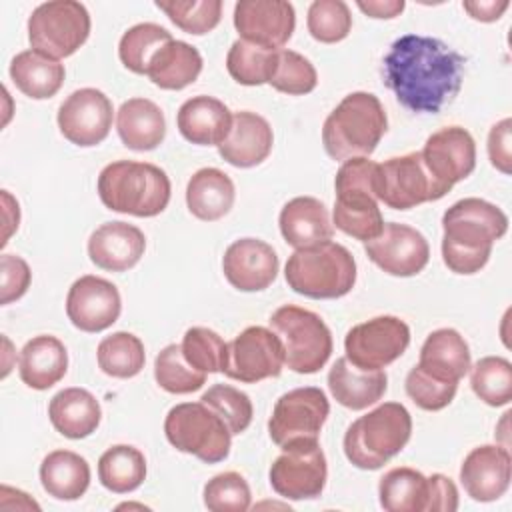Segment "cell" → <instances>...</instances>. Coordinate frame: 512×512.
Here are the masks:
<instances>
[{
  "instance_id": "obj_1",
  "label": "cell",
  "mask_w": 512,
  "mask_h": 512,
  "mask_svg": "<svg viewBox=\"0 0 512 512\" xmlns=\"http://www.w3.org/2000/svg\"><path fill=\"white\" fill-rule=\"evenodd\" d=\"M382 64L388 90L416 114H438L458 96L464 80V58L446 42L422 34L396 38Z\"/></svg>"
},
{
  "instance_id": "obj_2",
  "label": "cell",
  "mask_w": 512,
  "mask_h": 512,
  "mask_svg": "<svg viewBox=\"0 0 512 512\" xmlns=\"http://www.w3.org/2000/svg\"><path fill=\"white\" fill-rule=\"evenodd\" d=\"M442 260L454 274L480 272L496 240L508 230V216L492 202L464 198L442 216Z\"/></svg>"
},
{
  "instance_id": "obj_3",
  "label": "cell",
  "mask_w": 512,
  "mask_h": 512,
  "mask_svg": "<svg viewBox=\"0 0 512 512\" xmlns=\"http://www.w3.org/2000/svg\"><path fill=\"white\" fill-rule=\"evenodd\" d=\"M170 178L150 162L116 160L98 176V196L108 210L152 218L170 202Z\"/></svg>"
},
{
  "instance_id": "obj_4",
  "label": "cell",
  "mask_w": 512,
  "mask_h": 512,
  "mask_svg": "<svg viewBox=\"0 0 512 512\" xmlns=\"http://www.w3.org/2000/svg\"><path fill=\"white\" fill-rule=\"evenodd\" d=\"M386 128L388 118L380 100L370 92H352L324 120L322 144L332 160L368 158Z\"/></svg>"
},
{
  "instance_id": "obj_5",
  "label": "cell",
  "mask_w": 512,
  "mask_h": 512,
  "mask_svg": "<svg viewBox=\"0 0 512 512\" xmlns=\"http://www.w3.org/2000/svg\"><path fill=\"white\" fill-rule=\"evenodd\" d=\"M284 276L288 286L306 298H342L356 284V260L342 244L326 240L294 250Z\"/></svg>"
},
{
  "instance_id": "obj_6",
  "label": "cell",
  "mask_w": 512,
  "mask_h": 512,
  "mask_svg": "<svg viewBox=\"0 0 512 512\" xmlns=\"http://www.w3.org/2000/svg\"><path fill=\"white\" fill-rule=\"evenodd\" d=\"M410 434V412L400 402H384L348 426L344 454L360 470H378L408 444Z\"/></svg>"
},
{
  "instance_id": "obj_7",
  "label": "cell",
  "mask_w": 512,
  "mask_h": 512,
  "mask_svg": "<svg viewBox=\"0 0 512 512\" xmlns=\"http://www.w3.org/2000/svg\"><path fill=\"white\" fill-rule=\"evenodd\" d=\"M376 162L368 158H348L336 172V202L332 224L362 242L376 238L384 228V218L374 194Z\"/></svg>"
},
{
  "instance_id": "obj_8",
  "label": "cell",
  "mask_w": 512,
  "mask_h": 512,
  "mask_svg": "<svg viewBox=\"0 0 512 512\" xmlns=\"http://www.w3.org/2000/svg\"><path fill=\"white\" fill-rule=\"evenodd\" d=\"M270 328L282 342L284 364L298 374L318 372L332 354V334L324 320L306 308L286 304L270 316Z\"/></svg>"
},
{
  "instance_id": "obj_9",
  "label": "cell",
  "mask_w": 512,
  "mask_h": 512,
  "mask_svg": "<svg viewBox=\"0 0 512 512\" xmlns=\"http://www.w3.org/2000/svg\"><path fill=\"white\" fill-rule=\"evenodd\" d=\"M168 442L206 464L228 458L232 434L224 420L204 402H182L170 408L164 420Z\"/></svg>"
},
{
  "instance_id": "obj_10",
  "label": "cell",
  "mask_w": 512,
  "mask_h": 512,
  "mask_svg": "<svg viewBox=\"0 0 512 512\" xmlns=\"http://www.w3.org/2000/svg\"><path fill=\"white\" fill-rule=\"evenodd\" d=\"M90 34V14L76 0H50L28 18L30 46L50 58L72 56Z\"/></svg>"
},
{
  "instance_id": "obj_11",
  "label": "cell",
  "mask_w": 512,
  "mask_h": 512,
  "mask_svg": "<svg viewBox=\"0 0 512 512\" xmlns=\"http://www.w3.org/2000/svg\"><path fill=\"white\" fill-rule=\"evenodd\" d=\"M376 200L392 210H410L418 204L440 200L446 192L432 178L420 152H410L384 160L374 174Z\"/></svg>"
},
{
  "instance_id": "obj_12",
  "label": "cell",
  "mask_w": 512,
  "mask_h": 512,
  "mask_svg": "<svg viewBox=\"0 0 512 512\" xmlns=\"http://www.w3.org/2000/svg\"><path fill=\"white\" fill-rule=\"evenodd\" d=\"M330 414L326 394L316 386L294 388L282 394L268 420V432L276 446L316 442Z\"/></svg>"
},
{
  "instance_id": "obj_13",
  "label": "cell",
  "mask_w": 512,
  "mask_h": 512,
  "mask_svg": "<svg viewBox=\"0 0 512 512\" xmlns=\"http://www.w3.org/2000/svg\"><path fill=\"white\" fill-rule=\"evenodd\" d=\"M268 478L272 490L286 500L318 498L328 478L326 456L318 440L284 446L272 462Z\"/></svg>"
},
{
  "instance_id": "obj_14",
  "label": "cell",
  "mask_w": 512,
  "mask_h": 512,
  "mask_svg": "<svg viewBox=\"0 0 512 512\" xmlns=\"http://www.w3.org/2000/svg\"><path fill=\"white\" fill-rule=\"evenodd\" d=\"M410 344V328L398 316H376L348 330L346 358L362 370H382L400 358Z\"/></svg>"
},
{
  "instance_id": "obj_15",
  "label": "cell",
  "mask_w": 512,
  "mask_h": 512,
  "mask_svg": "<svg viewBox=\"0 0 512 512\" xmlns=\"http://www.w3.org/2000/svg\"><path fill=\"white\" fill-rule=\"evenodd\" d=\"M284 366V348L274 330L248 326L226 344V362L222 374L232 380L254 384L280 376Z\"/></svg>"
},
{
  "instance_id": "obj_16",
  "label": "cell",
  "mask_w": 512,
  "mask_h": 512,
  "mask_svg": "<svg viewBox=\"0 0 512 512\" xmlns=\"http://www.w3.org/2000/svg\"><path fill=\"white\" fill-rule=\"evenodd\" d=\"M112 112V102L102 90L80 88L60 104L58 128L68 142L90 148L106 140Z\"/></svg>"
},
{
  "instance_id": "obj_17",
  "label": "cell",
  "mask_w": 512,
  "mask_h": 512,
  "mask_svg": "<svg viewBox=\"0 0 512 512\" xmlns=\"http://www.w3.org/2000/svg\"><path fill=\"white\" fill-rule=\"evenodd\" d=\"M368 258L390 276H414L422 272L430 260L426 238L408 224L388 222L382 232L364 242Z\"/></svg>"
},
{
  "instance_id": "obj_18",
  "label": "cell",
  "mask_w": 512,
  "mask_h": 512,
  "mask_svg": "<svg viewBox=\"0 0 512 512\" xmlns=\"http://www.w3.org/2000/svg\"><path fill=\"white\" fill-rule=\"evenodd\" d=\"M420 156L432 178L446 194L456 182L468 178L476 168L474 138L460 126H446L428 136Z\"/></svg>"
},
{
  "instance_id": "obj_19",
  "label": "cell",
  "mask_w": 512,
  "mask_h": 512,
  "mask_svg": "<svg viewBox=\"0 0 512 512\" xmlns=\"http://www.w3.org/2000/svg\"><path fill=\"white\" fill-rule=\"evenodd\" d=\"M240 40L266 50H280L296 26L294 6L286 0H240L234 6Z\"/></svg>"
},
{
  "instance_id": "obj_20",
  "label": "cell",
  "mask_w": 512,
  "mask_h": 512,
  "mask_svg": "<svg viewBox=\"0 0 512 512\" xmlns=\"http://www.w3.org/2000/svg\"><path fill=\"white\" fill-rule=\"evenodd\" d=\"M122 310L118 288L100 276H80L68 290V320L82 332H102L110 328Z\"/></svg>"
},
{
  "instance_id": "obj_21",
  "label": "cell",
  "mask_w": 512,
  "mask_h": 512,
  "mask_svg": "<svg viewBox=\"0 0 512 512\" xmlns=\"http://www.w3.org/2000/svg\"><path fill=\"white\" fill-rule=\"evenodd\" d=\"M512 478V458L506 446L484 444L468 452L460 466V482L476 502H494L506 494Z\"/></svg>"
},
{
  "instance_id": "obj_22",
  "label": "cell",
  "mask_w": 512,
  "mask_h": 512,
  "mask_svg": "<svg viewBox=\"0 0 512 512\" xmlns=\"http://www.w3.org/2000/svg\"><path fill=\"white\" fill-rule=\"evenodd\" d=\"M222 270L236 290L260 292L276 280L278 256L264 240L240 238L226 248Z\"/></svg>"
},
{
  "instance_id": "obj_23",
  "label": "cell",
  "mask_w": 512,
  "mask_h": 512,
  "mask_svg": "<svg viewBox=\"0 0 512 512\" xmlns=\"http://www.w3.org/2000/svg\"><path fill=\"white\" fill-rule=\"evenodd\" d=\"M144 250V232L122 220L98 226L88 238V256L92 264L108 272H124L136 266L144 256Z\"/></svg>"
},
{
  "instance_id": "obj_24",
  "label": "cell",
  "mask_w": 512,
  "mask_h": 512,
  "mask_svg": "<svg viewBox=\"0 0 512 512\" xmlns=\"http://www.w3.org/2000/svg\"><path fill=\"white\" fill-rule=\"evenodd\" d=\"M274 134L266 118L256 112H236L232 126L224 142L218 146V154L236 168H252L262 164L272 152Z\"/></svg>"
},
{
  "instance_id": "obj_25",
  "label": "cell",
  "mask_w": 512,
  "mask_h": 512,
  "mask_svg": "<svg viewBox=\"0 0 512 512\" xmlns=\"http://www.w3.org/2000/svg\"><path fill=\"white\" fill-rule=\"evenodd\" d=\"M180 134L198 146H220L230 132L232 114L224 102L212 96L188 98L176 116Z\"/></svg>"
},
{
  "instance_id": "obj_26",
  "label": "cell",
  "mask_w": 512,
  "mask_h": 512,
  "mask_svg": "<svg viewBox=\"0 0 512 512\" xmlns=\"http://www.w3.org/2000/svg\"><path fill=\"white\" fill-rule=\"evenodd\" d=\"M388 386L384 370H362L346 356L338 358L328 372V388L338 404L350 410H364L376 404Z\"/></svg>"
},
{
  "instance_id": "obj_27",
  "label": "cell",
  "mask_w": 512,
  "mask_h": 512,
  "mask_svg": "<svg viewBox=\"0 0 512 512\" xmlns=\"http://www.w3.org/2000/svg\"><path fill=\"white\" fill-rule=\"evenodd\" d=\"M280 232L292 248H306L326 242L334 234L326 206L312 196H296L280 210Z\"/></svg>"
},
{
  "instance_id": "obj_28",
  "label": "cell",
  "mask_w": 512,
  "mask_h": 512,
  "mask_svg": "<svg viewBox=\"0 0 512 512\" xmlns=\"http://www.w3.org/2000/svg\"><path fill=\"white\" fill-rule=\"evenodd\" d=\"M68 370L66 346L48 334L34 336L24 344L18 358L22 382L32 390H48L58 384Z\"/></svg>"
},
{
  "instance_id": "obj_29",
  "label": "cell",
  "mask_w": 512,
  "mask_h": 512,
  "mask_svg": "<svg viewBox=\"0 0 512 512\" xmlns=\"http://www.w3.org/2000/svg\"><path fill=\"white\" fill-rule=\"evenodd\" d=\"M116 130L126 148L154 150L166 136L164 112L148 98H130L116 112Z\"/></svg>"
},
{
  "instance_id": "obj_30",
  "label": "cell",
  "mask_w": 512,
  "mask_h": 512,
  "mask_svg": "<svg viewBox=\"0 0 512 512\" xmlns=\"http://www.w3.org/2000/svg\"><path fill=\"white\" fill-rule=\"evenodd\" d=\"M48 416L56 432L64 438L80 440L98 428L102 410L92 392L84 388H64L52 396Z\"/></svg>"
},
{
  "instance_id": "obj_31",
  "label": "cell",
  "mask_w": 512,
  "mask_h": 512,
  "mask_svg": "<svg viewBox=\"0 0 512 512\" xmlns=\"http://www.w3.org/2000/svg\"><path fill=\"white\" fill-rule=\"evenodd\" d=\"M236 198L234 182L218 168H200L186 186V204L192 216L204 222L224 218Z\"/></svg>"
},
{
  "instance_id": "obj_32",
  "label": "cell",
  "mask_w": 512,
  "mask_h": 512,
  "mask_svg": "<svg viewBox=\"0 0 512 512\" xmlns=\"http://www.w3.org/2000/svg\"><path fill=\"white\" fill-rule=\"evenodd\" d=\"M64 64L34 48L18 52L10 62V78L16 88L34 100L52 98L64 84Z\"/></svg>"
},
{
  "instance_id": "obj_33",
  "label": "cell",
  "mask_w": 512,
  "mask_h": 512,
  "mask_svg": "<svg viewBox=\"0 0 512 512\" xmlns=\"http://www.w3.org/2000/svg\"><path fill=\"white\" fill-rule=\"evenodd\" d=\"M418 366L442 380L460 382L470 370V348L454 328H438L424 340Z\"/></svg>"
},
{
  "instance_id": "obj_34",
  "label": "cell",
  "mask_w": 512,
  "mask_h": 512,
  "mask_svg": "<svg viewBox=\"0 0 512 512\" xmlns=\"http://www.w3.org/2000/svg\"><path fill=\"white\" fill-rule=\"evenodd\" d=\"M202 72L200 52L182 40L166 42L148 64L146 76L162 90H182Z\"/></svg>"
},
{
  "instance_id": "obj_35",
  "label": "cell",
  "mask_w": 512,
  "mask_h": 512,
  "mask_svg": "<svg viewBox=\"0 0 512 512\" xmlns=\"http://www.w3.org/2000/svg\"><path fill=\"white\" fill-rule=\"evenodd\" d=\"M40 482L56 500H78L90 486V466L72 450H54L40 464Z\"/></svg>"
},
{
  "instance_id": "obj_36",
  "label": "cell",
  "mask_w": 512,
  "mask_h": 512,
  "mask_svg": "<svg viewBox=\"0 0 512 512\" xmlns=\"http://www.w3.org/2000/svg\"><path fill=\"white\" fill-rule=\"evenodd\" d=\"M378 496L388 512H426L428 478L408 466L392 468L380 478Z\"/></svg>"
},
{
  "instance_id": "obj_37",
  "label": "cell",
  "mask_w": 512,
  "mask_h": 512,
  "mask_svg": "<svg viewBox=\"0 0 512 512\" xmlns=\"http://www.w3.org/2000/svg\"><path fill=\"white\" fill-rule=\"evenodd\" d=\"M98 478L106 490L114 494H128L144 482L146 458L130 444H116L100 456Z\"/></svg>"
},
{
  "instance_id": "obj_38",
  "label": "cell",
  "mask_w": 512,
  "mask_h": 512,
  "mask_svg": "<svg viewBox=\"0 0 512 512\" xmlns=\"http://www.w3.org/2000/svg\"><path fill=\"white\" fill-rule=\"evenodd\" d=\"M98 366L112 378H132L146 362L144 344L132 332H114L100 340L96 350Z\"/></svg>"
},
{
  "instance_id": "obj_39",
  "label": "cell",
  "mask_w": 512,
  "mask_h": 512,
  "mask_svg": "<svg viewBox=\"0 0 512 512\" xmlns=\"http://www.w3.org/2000/svg\"><path fill=\"white\" fill-rule=\"evenodd\" d=\"M172 40V34L154 22H142L128 28L118 44L120 62L134 74H146L156 50Z\"/></svg>"
},
{
  "instance_id": "obj_40",
  "label": "cell",
  "mask_w": 512,
  "mask_h": 512,
  "mask_svg": "<svg viewBox=\"0 0 512 512\" xmlns=\"http://www.w3.org/2000/svg\"><path fill=\"white\" fill-rule=\"evenodd\" d=\"M470 386L488 406H506L512 400V364L502 356L480 358L470 366Z\"/></svg>"
},
{
  "instance_id": "obj_41",
  "label": "cell",
  "mask_w": 512,
  "mask_h": 512,
  "mask_svg": "<svg viewBox=\"0 0 512 512\" xmlns=\"http://www.w3.org/2000/svg\"><path fill=\"white\" fill-rule=\"evenodd\" d=\"M154 378L170 394H190L206 382V374L196 370L182 354L180 344L164 346L154 360Z\"/></svg>"
},
{
  "instance_id": "obj_42",
  "label": "cell",
  "mask_w": 512,
  "mask_h": 512,
  "mask_svg": "<svg viewBox=\"0 0 512 512\" xmlns=\"http://www.w3.org/2000/svg\"><path fill=\"white\" fill-rule=\"evenodd\" d=\"M276 50H266L246 40H236L226 56L228 74L244 86L268 84L274 70Z\"/></svg>"
},
{
  "instance_id": "obj_43",
  "label": "cell",
  "mask_w": 512,
  "mask_h": 512,
  "mask_svg": "<svg viewBox=\"0 0 512 512\" xmlns=\"http://www.w3.org/2000/svg\"><path fill=\"white\" fill-rule=\"evenodd\" d=\"M156 8H160L182 32L194 36L208 34L222 18L220 0H156Z\"/></svg>"
},
{
  "instance_id": "obj_44",
  "label": "cell",
  "mask_w": 512,
  "mask_h": 512,
  "mask_svg": "<svg viewBox=\"0 0 512 512\" xmlns=\"http://www.w3.org/2000/svg\"><path fill=\"white\" fill-rule=\"evenodd\" d=\"M268 84L278 92L302 96L316 88L318 74H316L314 64L308 58H304L302 54H298L294 50L280 48V50H276L274 70H272Z\"/></svg>"
},
{
  "instance_id": "obj_45",
  "label": "cell",
  "mask_w": 512,
  "mask_h": 512,
  "mask_svg": "<svg viewBox=\"0 0 512 512\" xmlns=\"http://www.w3.org/2000/svg\"><path fill=\"white\" fill-rule=\"evenodd\" d=\"M306 26L314 40L334 44L350 34L352 14L342 0H314L308 8Z\"/></svg>"
},
{
  "instance_id": "obj_46",
  "label": "cell",
  "mask_w": 512,
  "mask_h": 512,
  "mask_svg": "<svg viewBox=\"0 0 512 512\" xmlns=\"http://www.w3.org/2000/svg\"><path fill=\"white\" fill-rule=\"evenodd\" d=\"M200 402H204L208 408H212L228 426L230 434L244 432L252 422V400L246 392L230 386V384H214L210 386Z\"/></svg>"
},
{
  "instance_id": "obj_47",
  "label": "cell",
  "mask_w": 512,
  "mask_h": 512,
  "mask_svg": "<svg viewBox=\"0 0 512 512\" xmlns=\"http://www.w3.org/2000/svg\"><path fill=\"white\" fill-rule=\"evenodd\" d=\"M180 348L184 358L196 370L204 374L222 372L226 362V342L214 330L202 328V326L188 328Z\"/></svg>"
},
{
  "instance_id": "obj_48",
  "label": "cell",
  "mask_w": 512,
  "mask_h": 512,
  "mask_svg": "<svg viewBox=\"0 0 512 512\" xmlns=\"http://www.w3.org/2000/svg\"><path fill=\"white\" fill-rule=\"evenodd\" d=\"M204 506L212 512H246L252 502L250 486L238 472H222L204 486Z\"/></svg>"
},
{
  "instance_id": "obj_49",
  "label": "cell",
  "mask_w": 512,
  "mask_h": 512,
  "mask_svg": "<svg viewBox=\"0 0 512 512\" xmlns=\"http://www.w3.org/2000/svg\"><path fill=\"white\" fill-rule=\"evenodd\" d=\"M404 386H406V394L410 396V400L418 408L428 410V412L446 408L454 400L456 390H458V382L442 380L418 364L408 372Z\"/></svg>"
},
{
  "instance_id": "obj_50",
  "label": "cell",
  "mask_w": 512,
  "mask_h": 512,
  "mask_svg": "<svg viewBox=\"0 0 512 512\" xmlns=\"http://www.w3.org/2000/svg\"><path fill=\"white\" fill-rule=\"evenodd\" d=\"M0 276H2L0 304H4V306L22 298L32 280V272H30L26 260L16 254L0 256Z\"/></svg>"
},
{
  "instance_id": "obj_51",
  "label": "cell",
  "mask_w": 512,
  "mask_h": 512,
  "mask_svg": "<svg viewBox=\"0 0 512 512\" xmlns=\"http://www.w3.org/2000/svg\"><path fill=\"white\" fill-rule=\"evenodd\" d=\"M510 142H512V120L502 118L490 128L488 134V158L490 164L500 170L502 174L512 172V154H510Z\"/></svg>"
},
{
  "instance_id": "obj_52",
  "label": "cell",
  "mask_w": 512,
  "mask_h": 512,
  "mask_svg": "<svg viewBox=\"0 0 512 512\" xmlns=\"http://www.w3.org/2000/svg\"><path fill=\"white\" fill-rule=\"evenodd\" d=\"M458 508V488L444 474L428 476L426 512H454Z\"/></svg>"
},
{
  "instance_id": "obj_53",
  "label": "cell",
  "mask_w": 512,
  "mask_h": 512,
  "mask_svg": "<svg viewBox=\"0 0 512 512\" xmlns=\"http://www.w3.org/2000/svg\"><path fill=\"white\" fill-rule=\"evenodd\" d=\"M510 2L508 0H472L462 2V8L470 14V18L480 22H496L506 10Z\"/></svg>"
},
{
  "instance_id": "obj_54",
  "label": "cell",
  "mask_w": 512,
  "mask_h": 512,
  "mask_svg": "<svg viewBox=\"0 0 512 512\" xmlns=\"http://www.w3.org/2000/svg\"><path fill=\"white\" fill-rule=\"evenodd\" d=\"M356 6L370 18L384 20V18H396L404 10L406 4H404V0H384V2L382 0H368V2L358 0Z\"/></svg>"
},
{
  "instance_id": "obj_55",
  "label": "cell",
  "mask_w": 512,
  "mask_h": 512,
  "mask_svg": "<svg viewBox=\"0 0 512 512\" xmlns=\"http://www.w3.org/2000/svg\"><path fill=\"white\" fill-rule=\"evenodd\" d=\"M2 200H4V218H6V230H4V238H2V246L8 242L10 234L18 228L20 222V208L18 202L8 194V190H2Z\"/></svg>"
}]
</instances>
